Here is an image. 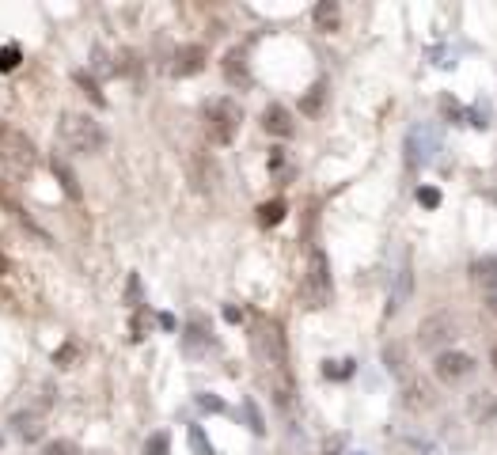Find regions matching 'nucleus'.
<instances>
[{
    "mask_svg": "<svg viewBox=\"0 0 497 455\" xmlns=\"http://www.w3.org/2000/svg\"><path fill=\"white\" fill-rule=\"evenodd\" d=\"M334 296V281H331V258L326 250H312L307 254V273H304V304L307 308H326Z\"/></svg>",
    "mask_w": 497,
    "mask_h": 455,
    "instance_id": "6",
    "label": "nucleus"
},
{
    "mask_svg": "<svg viewBox=\"0 0 497 455\" xmlns=\"http://www.w3.org/2000/svg\"><path fill=\"white\" fill-rule=\"evenodd\" d=\"M433 372L440 383H463V379L475 376V357L463 349H444L433 357Z\"/></svg>",
    "mask_w": 497,
    "mask_h": 455,
    "instance_id": "9",
    "label": "nucleus"
},
{
    "mask_svg": "<svg viewBox=\"0 0 497 455\" xmlns=\"http://www.w3.org/2000/svg\"><path fill=\"white\" fill-rule=\"evenodd\" d=\"M357 455H364V451H357Z\"/></svg>",
    "mask_w": 497,
    "mask_h": 455,
    "instance_id": "39",
    "label": "nucleus"
},
{
    "mask_svg": "<svg viewBox=\"0 0 497 455\" xmlns=\"http://www.w3.org/2000/svg\"><path fill=\"white\" fill-rule=\"evenodd\" d=\"M243 414H247V429L255 433V436H262V433H266V425H262V414H258V406L251 402V398L243 402Z\"/></svg>",
    "mask_w": 497,
    "mask_h": 455,
    "instance_id": "29",
    "label": "nucleus"
},
{
    "mask_svg": "<svg viewBox=\"0 0 497 455\" xmlns=\"http://www.w3.org/2000/svg\"><path fill=\"white\" fill-rule=\"evenodd\" d=\"M463 334V322H459V315L452 311H437V315H425L421 319V327H418V346L425 349V353H444L452 341Z\"/></svg>",
    "mask_w": 497,
    "mask_h": 455,
    "instance_id": "5",
    "label": "nucleus"
},
{
    "mask_svg": "<svg viewBox=\"0 0 497 455\" xmlns=\"http://www.w3.org/2000/svg\"><path fill=\"white\" fill-rule=\"evenodd\" d=\"M20 61H23V53H20V46H4V50H0V72H15L20 69Z\"/></svg>",
    "mask_w": 497,
    "mask_h": 455,
    "instance_id": "27",
    "label": "nucleus"
},
{
    "mask_svg": "<svg viewBox=\"0 0 497 455\" xmlns=\"http://www.w3.org/2000/svg\"><path fill=\"white\" fill-rule=\"evenodd\" d=\"M270 175L274 179H289L293 175V163H289L285 148H270Z\"/></svg>",
    "mask_w": 497,
    "mask_h": 455,
    "instance_id": "22",
    "label": "nucleus"
},
{
    "mask_svg": "<svg viewBox=\"0 0 497 455\" xmlns=\"http://www.w3.org/2000/svg\"><path fill=\"white\" fill-rule=\"evenodd\" d=\"M167 451H171V436H167V433H152V436H148L145 455H167Z\"/></svg>",
    "mask_w": 497,
    "mask_h": 455,
    "instance_id": "28",
    "label": "nucleus"
},
{
    "mask_svg": "<svg viewBox=\"0 0 497 455\" xmlns=\"http://www.w3.org/2000/svg\"><path fill=\"white\" fill-rule=\"evenodd\" d=\"M326 455H338V440H334V444H331V448H326Z\"/></svg>",
    "mask_w": 497,
    "mask_h": 455,
    "instance_id": "38",
    "label": "nucleus"
},
{
    "mask_svg": "<svg viewBox=\"0 0 497 455\" xmlns=\"http://www.w3.org/2000/svg\"><path fill=\"white\" fill-rule=\"evenodd\" d=\"M323 376H326V379H350V376H353V360H350V357H345V360H326Z\"/></svg>",
    "mask_w": 497,
    "mask_h": 455,
    "instance_id": "26",
    "label": "nucleus"
},
{
    "mask_svg": "<svg viewBox=\"0 0 497 455\" xmlns=\"http://www.w3.org/2000/svg\"><path fill=\"white\" fill-rule=\"evenodd\" d=\"M12 433L20 436V440H27V444L42 440V436H46V417H42L39 410H20V414H12Z\"/></svg>",
    "mask_w": 497,
    "mask_h": 455,
    "instance_id": "13",
    "label": "nucleus"
},
{
    "mask_svg": "<svg viewBox=\"0 0 497 455\" xmlns=\"http://www.w3.org/2000/svg\"><path fill=\"white\" fill-rule=\"evenodd\" d=\"M50 167H53V175H58V182H61V190H65V193H69V198H72V201H80V198H84V190H80V179H77V175H72V167H69V163H65V160H61V156H53V160H50Z\"/></svg>",
    "mask_w": 497,
    "mask_h": 455,
    "instance_id": "15",
    "label": "nucleus"
},
{
    "mask_svg": "<svg viewBox=\"0 0 497 455\" xmlns=\"http://www.w3.org/2000/svg\"><path fill=\"white\" fill-rule=\"evenodd\" d=\"M80 360H84L80 341H65L61 349H53V365H58V368H77Z\"/></svg>",
    "mask_w": 497,
    "mask_h": 455,
    "instance_id": "20",
    "label": "nucleus"
},
{
    "mask_svg": "<svg viewBox=\"0 0 497 455\" xmlns=\"http://www.w3.org/2000/svg\"><path fill=\"white\" fill-rule=\"evenodd\" d=\"M251 349H255V357L270 368V372L285 368V360H289V341H285V330H281V322H277V319H258L255 330H251Z\"/></svg>",
    "mask_w": 497,
    "mask_h": 455,
    "instance_id": "3",
    "label": "nucleus"
},
{
    "mask_svg": "<svg viewBox=\"0 0 497 455\" xmlns=\"http://www.w3.org/2000/svg\"><path fill=\"white\" fill-rule=\"evenodd\" d=\"M126 300H129V304H137V300H140V277H137V273H129V285H126Z\"/></svg>",
    "mask_w": 497,
    "mask_h": 455,
    "instance_id": "33",
    "label": "nucleus"
},
{
    "mask_svg": "<svg viewBox=\"0 0 497 455\" xmlns=\"http://www.w3.org/2000/svg\"><path fill=\"white\" fill-rule=\"evenodd\" d=\"M239 125H243V107L236 99L220 95V99H213V103H205V133H209L213 144H232L239 133Z\"/></svg>",
    "mask_w": 497,
    "mask_h": 455,
    "instance_id": "4",
    "label": "nucleus"
},
{
    "mask_svg": "<svg viewBox=\"0 0 497 455\" xmlns=\"http://www.w3.org/2000/svg\"><path fill=\"white\" fill-rule=\"evenodd\" d=\"M0 296H4L8 304H15L20 311H39L42 285H39V277H34L31 266L0 254Z\"/></svg>",
    "mask_w": 497,
    "mask_h": 455,
    "instance_id": "1",
    "label": "nucleus"
},
{
    "mask_svg": "<svg viewBox=\"0 0 497 455\" xmlns=\"http://www.w3.org/2000/svg\"><path fill=\"white\" fill-rule=\"evenodd\" d=\"M224 80L232 83V88H251V72H247V57H243L239 50H232L228 57H224Z\"/></svg>",
    "mask_w": 497,
    "mask_h": 455,
    "instance_id": "14",
    "label": "nucleus"
},
{
    "mask_svg": "<svg viewBox=\"0 0 497 455\" xmlns=\"http://www.w3.org/2000/svg\"><path fill=\"white\" fill-rule=\"evenodd\" d=\"M490 365H493V372H497V341L490 346Z\"/></svg>",
    "mask_w": 497,
    "mask_h": 455,
    "instance_id": "37",
    "label": "nucleus"
},
{
    "mask_svg": "<svg viewBox=\"0 0 497 455\" xmlns=\"http://www.w3.org/2000/svg\"><path fill=\"white\" fill-rule=\"evenodd\" d=\"M312 20H315V27L319 31H338V20H342V8L334 4V0H319L315 4V12H312Z\"/></svg>",
    "mask_w": 497,
    "mask_h": 455,
    "instance_id": "17",
    "label": "nucleus"
},
{
    "mask_svg": "<svg viewBox=\"0 0 497 455\" xmlns=\"http://www.w3.org/2000/svg\"><path fill=\"white\" fill-rule=\"evenodd\" d=\"M383 365H387V372H391V376H406V346L391 341V346L383 349Z\"/></svg>",
    "mask_w": 497,
    "mask_h": 455,
    "instance_id": "19",
    "label": "nucleus"
},
{
    "mask_svg": "<svg viewBox=\"0 0 497 455\" xmlns=\"http://www.w3.org/2000/svg\"><path fill=\"white\" fill-rule=\"evenodd\" d=\"M72 80H77L80 83V88H84V95H91V103H95V107H102V103H107V99H102V91H99V83H95V76H88V72H72Z\"/></svg>",
    "mask_w": 497,
    "mask_h": 455,
    "instance_id": "23",
    "label": "nucleus"
},
{
    "mask_svg": "<svg viewBox=\"0 0 497 455\" xmlns=\"http://www.w3.org/2000/svg\"><path fill=\"white\" fill-rule=\"evenodd\" d=\"M323 95H326L323 83H315V88L307 91L304 99H300V110H304V114H319V110H323Z\"/></svg>",
    "mask_w": 497,
    "mask_h": 455,
    "instance_id": "24",
    "label": "nucleus"
},
{
    "mask_svg": "<svg viewBox=\"0 0 497 455\" xmlns=\"http://www.w3.org/2000/svg\"><path fill=\"white\" fill-rule=\"evenodd\" d=\"M402 406H406L410 414H429V410H433V406H437L433 379H425V376L402 379Z\"/></svg>",
    "mask_w": 497,
    "mask_h": 455,
    "instance_id": "10",
    "label": "nucleus"
},
{
    "mask_svg": "<svg viewBox=\"0 0 497 455\" xmlns=\"http://www.w3.org/2000/svg\"><path fill=\"white\" fill-rule=\"evenodd\" d=\"M262 129H266L270 137H281V141H289V137L296 133L293 125V114H289L281 103H270L266 110H262Z\"/></svg>",
    "mask_w": 497,
    "mask_h": 455,
    "instance_id": "12",
    "label": "nucleus"
},
{
    "mask_svg": "<svg viewBox=\"0 0 497 455\" xmlns=\"http://www.w3.org/2000/svg\"><path fill=\"white\" fill-rule=\"evenodd\" d=\"M186 179H190V186L198 193H213L220 182V163L213 152H201V148H194L190 156H186Z\"/></svg>",
    "mask_w": 497,
    "mask_h": 455,
    "instance_id": "8",
    "label": "nucleus"
},
{
    "mask_svg": "<svg viewBox=\"0 0 497 455\" xmlns=\"http://www.w3.org/2000/svg\"><path fill=\"white\" fill-rule=\"evenodd\" d=\"M285 220V201H266V205H258V224L262 228H274Z\"/></svg>",
    "mask_w": 497,
    "mask_h": 455,
    "instance_id": "21",
    "label": "nucleus"
},
{
    "mask_svg": "<svg viewBox=\"0 0 497 455\" xmlns=\"http://www.w3.org/2000/svg\"><path fill=\"white\" fill-rule=\"evenodd\" d=\"M58 137H61V144L69 148V152H77V156H99L102 148H107V129H102L91 114H77V110L61 114Z\"/></svg>",
    "mask_w": 497,
    "mask_h": 455,
    "instance_id": "2",
    "label": "nucleus"
},
{
    "mask_svg": "<svg viewBox=\"0 0 497 455\" xmlns=\"http://www.w3.org/2000/svg\"><path fill=\"white\" fill-rule=\"evenodd\" d=\"M486 308H490V311L497 315V289H490V292H486Z\"/></svg>",
    "mask_w": 497,
    "mask_h": 455,
    "instance_id": "35",
    "label": "nucleus"
},
{
    "mask_svg": "<svg viewBox=\"0 0 497 455\" xmlns=\"http://www.w3.org/2000/svg\"><path fill=\"white\" fill-rule=\"evenodd\" d=\"M224 319H228V322H239V319H243V315H239L236 308H224Z\"/></svg>",
    "mask_w": 497,
    "mask_h": 455,
    "instance_id": "36",
    "label": "nucleus"
},
{
    "mask_svg": "<svg viewBox=\"0 0 497 455\" xmlns=\"http://www.w3.org/2000/svg\"><path fill=\"white\" fill-rule=\"evenodd\" d=\"M190 448H194V455H213V444H209V436H205V429L201 425H190Z\"/></svg>",
    "mask_w": 497,
    "mask_h": 455,
    "instance_id": "25",
    "label": "nucleus"
},
{
    "mask_svg": "<svg viewBox=\"0 0 497 455\" xmlns=\"http://www.w3.org/2000/svg\"><path fill=\"white\" fill-rule=\"evenodd\" d=\"M418 205L421 209H437L440 205V190L437 186H418Z\"/></svg>",
    "mask_w": 497,
    "mask_h": 455,
    "instance_id": "30",
    "label": "nucleus"
},
{
    "mask_svg": "<svg viewBox=\"0 0 497 455\" xmlns=\"http://www.w3.org/2000/svg\"><path fill=\"white\" fill-rule=\"evenodd\" d=\"M467 273H471V281H475V285H486V292L497 289V254L471 262V269H467Z\"/></svg>",
    "mask_w": 497,
    "mask_h": 455,
    "instance_id": "16",
    "label": "nucleus"
},
{
    "mask_svg": "<svg viewBox=\"0 0 497 455\" xmlns=\"http://www.w3.org/2000/svg\"><path fill=\"white\" fill-rule=\"evenodd\" d=\"M46 455H77V444L72 440H53V444H46Z\"/></svg>",
    "mask_w": 497,
    "mask_h": 455,
    "instance_id": "31",
    "label": "nucleus"
},
{
    "mask_svg": "<svg viewBox=\"0 0 497 455\" xmlns=\"http://www.w3.org/2000/svg\"><path fill=\"white\" fill-rule=\"evenodd\" d=\"M140 338H145V315H137V319H133V341H140Z\"/></svg>",
    "mask_w": 497,
    "mask_h": 455,
    "instance_id": "34",
    "label": "nucleus"
},
{
    "mask_svg": "<svg viewBox=\"0 0 497 455\" xmlns=\"http://www.w3.org/2000/svg\"><path fill=\"white\" fill-rule=\"evenodd\" d=\"M0 444H4V440H0Z\"/></svg>",
    "mask_w": 497,
    "mask_h": 455,
    "instance_id": "40",
    "label": "nucleus"
},
{
    "mask_svg": "<svg viewBox=\"0 0 497 455\" xmlns=\"http://www.w3.org/2000/svg\"><path fill=\"white\" fill-rule=\"evenodd\" d=\"M198 406H201V410H209V414H224V402L217 395H198Z\"/></svg>",
    "mask_w": 497,
    "mask_h": 455,
    "instance_id": "32",
    "label": "nucleus"
},
{
    "mask_svg": "<svg viewBox=\"0 0 497 455\" xmlns=\"http://www.w3.org/2000/svg\"><path fill=\"white\" fill-rule=\"evenodd\" d=\"M270 395H274L277 410H289V406H293V379H289L285 368H277L274 379H270Z\"/></svg>",
    "mask_w": 497,
    "mask_h": 455,
    "instance_id": "18",
    "label": "nucleus"
},
{
    "mask_svg": "<svg viewBox=\"0 0 497 455\" xmlns=\"http://www.w3.org/2000/svg\"><path fill=\"white\" fill-rule=\"evenodd\" d=\"M205 61H209V53H205V46H179L175 50V64H171V72L179 80H186V76H198V72L205 69Z\"/></svg>",
    "mask_w": 497,
    "mask_h": 455,
    "instance_id": "11",
    "label": "nucleus"
},
{
    "mask_svg": "<svg viewBox=\"0 0 497 455\" xmlns=\"http://www.w3.org/2000/svg\"><path fill=\"white\" fill-rule=\"evenodd\" d=\"M0 160L12 163V167H31L34 160H39V148H34V141L23 133V129L0 122Z\"/></svg>",
    "mask_w": 497,
    "mask_h": 455,
    "instance_id": "7",
    "label": "nucleus"
}]
</instances>
